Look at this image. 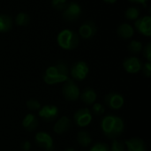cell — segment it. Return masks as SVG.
Returning <instances> with one entry per match:
<instances>
[{"mask_svg":"<svg viewBox=\"0 0 151 151\" xmlns=\"http://www.w3.org/2000/svg\"><path fill=\"white\" fill-rule=\"evenodd\" d=\"M101 129L103 134L111 140L120 136L125 129L124 120L115 115L108 114L104 116L101 120Z\"/></svg>","mask_w":151,"mask_h":151,"instance_id":"cell-1","label":"cell"},{"mask_svg":"<svg viewBox=\"0 0 151 151\" xmlns=\"http://www.w3.org/2000/svg\"><path fill=\"white\" fill-rule=\"evenodd\" d=\"M68 73L67 65L64 62H59L46 69L43 75V81L48 85L63 83L68 80Z\"/></svg>","mask_w":151,"mask_h":151,"instance_id":"cell-2","label":"cell"},{"mask_svg":"<svg viewBox=\"0 0 151 151\" xmlns=\"http://www.w3.org/2000/svg\"><path fill=\"white\" fill-rule=\"evenodd\" d=\"M57 42L60 48L70 50L75 49L79 45L80 38L76 32L70 29H65L58 34Z\"/></svg>","mask_w":151,"mask_h":151,"instance_id":"cell-3","label":"cell"},{"mask_svg":"<svg viewBox=\"0 0 151 151\" xmlns=\"http://www.w3.org/2000/svg\"><path fill=\"white\" fill-rule=\"evenodd\" d=\"M62 95L64 98L69 102L77 101L81 96L79 86L73 81L68 79L66 81L64 82V85L62 88Z\"/></svg>","mask_w":151,"mask_h":151,"instance_id":"cell-4","label":"cell"},{"mask_svg":"<svg viewBox=\"0 0 151 151\" xmlns=\"http://www.w3.org/2000/svg\"><path fill=\"white\" fill-rule=\"evenodd\" d=\"M89 73L88 65L84 61H77L75 62L70 70V74L73 78V80L78 81H84Z\"/></svg>","mask_w":151,"mask_h":151,"instance_id":"cell-5","label":"cell"},{"mask_svg":"<svg viewBox=\"0 0 151 151\" xmlns=\"http://www.w3.org/2000/svg\"><path fill=\"white\" fill-rule=\"evenodd\" d=\"M93 116L89 109L88 108H81L78 111H75L73 114V120L74 123L79 127H86L90 125L92 122Z\"/></svg>","mask_w":151,"mask_h":151,"instance_id":"cell-6","label":"cell"},{"mask_svg":"<svg viewBox=\"0 0 151 151\" xmlns=\"http://www.w3.org/2000/svg\"><path fill=\"white\" fill-rule=\"evenodd\" d=\"M35 142L45 151L54 150V141L50 134L45 132H38L35 135Z\"/></svg>","mask_w":151,"mask_h":151,"instance_id":"cell-7","label":"cell"},{"mask_svg":"<svg viewBox=\"0 0 151 151\" xmlns=\"http://www.w3.org/2000/svg\"><path fill=\"white\" fill-rule=\"evenodd\" d=\"M105 104L111 110L118 111L120 110L125 104L124 96L118 92H111L105 96L104 98Z\"/></svg>","mask_w":151,"mask_h":151,"instance_id":"cell-8","label":"cell"},{"mask_svg":"<svg viewBox=\"0 0 151 151\" xmlns=\"http://www.w3.org/2000/svg\"><path fill=\"white\" fill-rule=\"evenodd\" d=\"M59 114V109L58 106L54 104H47L44 106H42L38 111L39 117L46 121V122H51L55 120Z\"/></svg>","mask_w":151,"mask_h":151,"instance_id":"cell-9","label":"cell"},{"mask_svg":"<svg viewBox=\"0 0 151 151\" xmlns=\"http://www.w3.org/2000/svg\"><path fill=\"white\" fill-rule=\"evenodd\" d=\"M81 8L80 4L72 2L67 5V7L65 8V11L63 12V17L65 19H67L69 21H74L81 16Z\"/></svg>","mask_w":151,"mask_h":151,"instance_id":"cell-10","label":"cell"},{"mask_svg":"<svg viewBox=\"0 0 151 151\" xmlns=\"http://www.w3.org/2000/svg\"><path fill=\"white\" fill-rule=\"evenodd\" d=\"M142 61L137 58L136 57H130L125 59L123 62V67L126 70L127 73L134 74L139 73L142 69Z\"/></svg>","mask_w":151,"mask_h":151,"instance_id":"cell-11","label":"cell"},{"mask_svg":"<svg viewBox=\"0 0 151 151\" xmlns=\"http://www.w3.org/2000/svg\"><path fill=\"white\" fill-rule=\"evenodd\" d=\"M136 29L145 36L151 35V17L144 16L141 19H137L134 23Z\"/></svg>","mask_w":151,"mask_h":151,"instance_id":"cell-12","label":"cell"},{"mask_svg":"<svg viewBox=\"0 0 151 151\" xmlns=\"http://www.w3.org/2000/svg\"><path fill=\"white\" fill-rule=\"evenodd\" d=\"M127 151H146V144L144 141L139 137H133L126 140L124 142Z\"/></svg>","mask_w":151,"mask_h":151,"instance_id":"cell-13","label":"cell"},{"mask_svg":"<svg viewBox=\"0 0 151 151\" xmlns=\"http://www.w3.org/2000/svg\"><path fill=\"white\" fill-rule=\"evenodd\" d=\"M96 33V26L93 21H86L84 22L80 29L79 35L84 39H89L93 37Z\"/></svg>","mask_w":151,"mask_h":151,"instance_id":"cell-14","label":"cell"},{"mask_svg":"<svg viewBox=\"0 0 151 151\" xmlns=\"http://www.w3.org/2000/svg\"><path fill=\"white\" fill-rule=\"evenodd\" d=\"M70 127H71L70 119L68 117H66V116H62L54 124L53 131L57 134H63L66 133L69 130Z\"/></svg>","mask_w":151,"mask_h":151,"instance_id":"cell-15","label":"cell"},{"mask_svg":"<svg viewBox=\"0 0 151 151\" xmlns=\"http://www.w3.org/2000/svg\"><path fill=\"white\" fill-rule=\"evenodd\" d=\"M21 126L22 127L27 131V132H33L35 131L38 126H39V123H38V119L37 118L32 114V113H27L22 119V122H21Z\"/></svg>","mask_w":151,"mask_h":151,"instance_id":"cell-16","label":"cell"},{"mask_svg":"<svg viewBox=\"0 0 151 151\" xmlns=\"http://www.w3.org/2000/svg\"><path fill=\"white\" fill-rule=\"evenodd\" d=\"M80 96L84 104L92 105L93 104H95V102L97 98V94L95 91V89H93L92 88H86L82 91V93L81 94Z\"/></svg>","mask_w":151,"mask_h":151,"instance_id":"cell-17","label":"cell"},{"mask_svg":"<svg viewBox=\"0 0 151 151\" xmlns=\"http://www.w3.org/2000/svg\"><path fill=\"white\" fill-rule=\"evenodd\" d=\"M118 35L123 38V39H129L131 38L134 34V30L133 28V27L127 23H123L121 24L119 27H118Z\"/></svg>","mask_w":151,"mask_h":151,"instance_id":"cell-18","label":"cell"},{"mask_svg":"<svg viewBox=\"0 0 151 151\" xmlns=\"http://www.w3.org/2000/svg\"><path fill=\"white\" fill-rule=\"evenodd\" d=\"M77 142L81 146L84 148L90 146V144L92 143V138H91L90 134L85 130L79 131L77 134Z\"/></svg>","mask_w":151,"mask_h":151,"instance_id":"cell-19","label":"cell"},{"mask_svg":"<svg viewBox=\"0 0 151 151\" xmlns=\"http://www.w3.org/2000/svg\"><path fill=\"white\" fill-rule=\"evenodd\" d=\"M12 27V18L5 14H0V33L8 32Z\"/></svg>","mask_w":151,"mask_h":151,"instance_id":"cell-20","label":"cell"},{"mask_svg":"<svg viewBox=\"0 0 151 151\" xmlns=\"http://www.w3.org/2000/svg\"><path fill=\"white\" fill-rule=\"evenodd\" d=\"M29 21H30L29 15L24 12H19L15 18V22L18 26H26L29 23Z\"/></svg>","mask_w":151,"mask_h":151,"instance_id":"cell-21","label":"cell"},{"mask_svg":"<svg viewBox=\"0 0 151 151\" xmlns=\"http://www.w3.org/2000/svg\"><path fill=\"white\" fill-rule=\"evenodd\" d=\"M125 14H126L127 19H131V20H134V19H137L139 18L140 11H139L138 8H135V7H129L126 11Z\"/></svg>","mask_w":151,"mask_h":151,"instance_id":"cell-22","label":"cell"},{"mask_svg":"<svg viewBox=\"0 0 151 151\" xmlns=\"http://www.w3.org/2000/svg\"><path fill=\"white\" fill-rule=\"evenodd\" d=\"M26 105H27V108L31 111H39L40 108L42 107L41 106V104L38 100L35 99V98H31V99H28L26 103Z\"/></svg>","mask_w":151,"mask_h":151,"instance_id":"cell-23","label":"cell"},{"mask_svg":"<svg viewBox=\"0 0 151 151\" xmlns=\"http://www.w3.org/2000/svg\"><path fill=\"white\" fill-rule=\"evenodd\" d=\"M128 50H129V51H131L134 54L139 53L142 50V44L139 41H135V40L132 41L128 45Z\"/></svg>","mask_w":151,"mask_h":151,"instance_id":"cell-24","label":"cell"},{"mask_svg":"<svg viewBox=\"0 0 151 151\" xmlns=\"http://www.w3.org/2000/svg\"><path fill=\"white\" fill-rule=\"evenodd\" d=\"M91 113L96 115V116H103L105 112V108L103 104L99 103H95L92 104V109H91Z\"/></svg>","mask_w":151,"mask_h":151,"instance_id":"cell-25","label":"cell"},{"mask_svg":"<svg viewBox=\"0 0 151 151\" xmlns=\"http://www.w3.org/2000/svg\"><path fill=\"white\" fill-rule=\"evenodd\" d=\"M110 150L111 151H126V146H125V143L117 140V139H114L112 143H111V146L110 148Z\"/></svg>","mask_w":151,"mask_h":151,"instance_id":"cell-26","label":"cell"},{"mask_svg":"<svg viewBox=\"0 0 151 151\" xmlns=\"http://www.w3.org/2000/svg\"><path fill=\"white\" fill-rule=\"evenodd\" d=\"M89 151H111L110 150V147L108 144L104 143V142H97L95 143L91 148Z\"/></svg>","mask_w":151,"mask_h":151,"instance_id":"cell-27","label":"cell"},{"mask_svg":"<svg viewBox=\"0 0 151 151\" xmlns=\"http://www.w3.org/2000/svg\"><path fill=\"white\" fill-rule=\"evenodd\" d=\"M52 6L58 10H62L66 7V0H52Z\"/></svg>","mask_w":151,"mask_h":151,"instance_id":"cell-28","label":"cell"},{"mask_svg":"<svg viewBox=\"0 0 151 151\" xmlns=\"http://www.w3.org/2000/svg\"><path fill=\"white\" fill-rule=\"evenodd\" d=\"M142 71H143V74L145 77L150 78L151 76V63L150 62H147L144 64V65H142Z\"/></svg>","mask_w":151,"mask_h":151,"instance_id":"cell-29","label":"cell"},{"mask_svg":"<svg viewBox=\"0 0 151 151\" xmlns=\"http://www.w3.org/2000/svg\"><path fill=\"white\" fill-rule=\"evenodd\" d=\"M144 57L146 58V59L148 60V62L151 61V44L149 43L145 48H144V51H143Z\"/></svg>","mask_w":151,"mask_h":151,"instance_id":"cell-30","label":"cell"},{"mask_svg":"<svg viewBox=\"0 0 151 151\" xmlns=\"http://www.w3.org/2000/svg\"><path fill=\"white\" fill-rule=\"evenodd\" d=\"M31 147H32L31 143L28 141H24L20 145V148H21L22 151H29L31 150Z\"/></svg>","mask_w":151,"mask_h":151,"instance_id":"cell-31","label":"cell"},{"mask_svg":"<svg viewBox=\"0 0 151 151\" xmlns=\"http://www.w3.org/2000/svg\"><path fill=\"white\" fill-rule=\"evenodd\" d=\"M104 1L108 4H114L115 2H117V0H104Z\"/></svg>","mask_w":151,"mask_h":151,"instance_id":"cell-32","label":"cell"},{"mask_svg":"<svg viewBox=\"0 0 151 151\" xmlns=\"http://www.w3.org/2000/svg\"><path fill=\"white\" fill-rule=\"evenodd\" d=\"M64 151H76L74 149H73V148H67V149H65Z\"/></svg>","mask_w":151,"mask_h":151,"instance_id":"cell-33","label":"cell"},{"mask_svg":"<svg viewBox=\"0 0 151 151\" xmlns=\"http://www.w3.org/2000/svg\"><path fill=\"white\" fill-rule=\"evenodd\" d=\"M129 1H134V0H129Z\"/></svg>","mask_w":151,"mask_h":151,"instance_id":"cell-34","label":"cell"}]
</instances>
